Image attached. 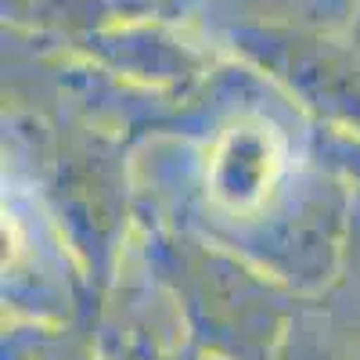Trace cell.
Returning <instances> with one entry per match:
<instances>
[{"instance_id": "obj_1", "label": "cell", "mask_w": 360, "mask_h": 360, "mask_svg": "<svg viewBox=\"0 0 360 360\" xmlns=\"http://www.w3.org/2000/svg\"><path fill=\"white\" fill-rule=\"evenodd\" d=\"M278 159L266 152L263 141H234L227 159H217V195L231 205H242L263 191Z\"/></svg>"}]
</instances>
